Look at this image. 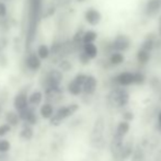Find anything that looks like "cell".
<instances>
[{"label":"cell","instance_id":"6da1fadb","mask_svg":"<svg viewBox=\"0 0 161 161\" xmlns=\"http://www.w3.org/2000/svg\"><path fill=\"white\" fill-rule=\"evenodd\" d=\"M43 1L44 0H28V19H26V32H25V48L31 49L35 35L37 32V26L42 19Z\"/></svg>","mask_w":161,"mask_h":161},{"label":"cell","instance_id":"7a4b0ae2","mask_svg":"<svg viewBox=\"0 0 161 161\" xmlns=\"http://www.w3.org/2000/svg\"><path fill=\"white\" fill-rule=\"evenodd\" d=\"M103 133H104V121L102 117H99L97 119L96 124L93 126L91 133V144L93 147L96 148H101L104 145V137H103Z\"/></svg>","mask_w":161,"mask_h":161},{"label":"cell","instance_id":"3957f363","mask_svg":"<svg viewBox=\"0 0 161 161\" xmlns=\"http://www.w3.org/2000/svg\"><path fill=\"white\" fill-rule=\"evenodd\" d=\"M79 105L78 104H71L68 106H62L57 110V112L54 114V116H52L51 124L52 125H58L59 123H62L65 119L71 116L74 113H76V111H78Z\"/></svg>","mask_w":161,"mask_h":161},{"label":"cell","instance_id":"277c9868","mask_svg":"<svg viewBox=\"0 0 161 161\" xmlns=\"http://www.w3.org/2000/svg\"><path fill=\"white\" fill-rule=\"evenodd\" d=\"M63 81V72L59 69H51L45 75L44 88H55L59 87L60 82Z\"/></svg>","mask_w":161,"mask_h":161},{"label":"cell","instance_id":"5b68a950","mask_svg":"<svg viewBox=\"0 0 161 161\" xmlns=\"http://www.w3.org/2000/svg\"><path fill=\"white\" fill-rule=\"evenodd\" d=\"M108 100H110V102L113 104V105L122 108V106H124V105L127 104V102L129 100V96L125 90L115 89L110 93V96H108Z\"/></svg>","mask_w":161,"mask_h":161},{"label":"cell","instance_id":"8992f818","mask_svg":"<svg viewBox=\"0 0 161 161\" xmlns=\"http://www.w3.org/2000/svg\"><path fill=\"white\" fill-rule=\"evenodd\" d=\"M129 46H130V40L128 36L124 35V34L117 35L115 40L110 44V48L116 52H124L128 49Z\"/></svg>","mask_w":161,"mask_h":161},{"label":"cell","instance_id":"52a82bcc","mask_svg":"<svg viewBox=\"0 0 161 161\" xmlns=\"http://www.w3.org/2000/svg\"><path fill=\"white\" fill-rule=\"evenodd\" d=\"M26 68L31 71H37L41 67H42V59L36 55L35 52H30L26 55L25 60H24Z\"/></svg>","mask_w":161,"mask_h":161},{"label":"cell","instance_id":"ba28073f","mask_svg":"<svg viewBox=\"0 0 161 161\" xmlns=\"http://www.w3.org/2000/svg\"><path fill=\"white\" fill-rule=\"evenodd\" d=\"M85 20L87 21L88 24L92 26H96L101 22L102 20V14L94 8L88 9L85 12Z\"/></svg>","mask_w":161,"mask_h":161},{"label":"cell","instance_id":"9c48e42d","mask_svg":"<svg viewBox=\"0 0 161 161\" xmlns=\"http://www.w3.org/2000/svg\"><path fill=\"white\" fill-rule=\"evenodd\" d=\"M63 96V92L59 87L55 88H46L45 89V97L48 103H57L60 101Z\"/></svg>","mask_w":161,"mask_h":161},{"label":"cell","instance_id":"30bf717a","mask_svg":"<svg viewBox=\"0 0 161 161\" xmlns=\"http://www.w3.org/2000/svg\"><path fill=\"white\" fill-rule=\"evenodd\" d=\"M19 117L21 119H23V121H25L26 123L31 124V125H34L37 122V117H36V114L34 112V108H29V106L19 111Z\"/></svg>","mask_w":161,"mask_h":161},{"label":"cell","instance_id":"8fae6325","mask_svg":"<svg viewBox=\"0 0 161 161\" xmlns=\"http://www.w3.org/2000/svg\"><path fill=\"white\" fill-rule=\"evenodd\" d=\"M161 10V0H148L145 6V13L147 17H153Z\"/></svg>","mask_w":161,"mask_h":161},{"label":"cell","instance_id":"7c38bea8","mask_svg":"<svg viewBox=\"0 0 161 161\" xmlns=\"http://www.w3.org/2000/svg\"><path fill=\"white\" fill-rule=\"evenodd\" d=\"M97 81L96 79V77L93 76H87L85 82L82 85V91L87 94H92L97 89Z\"/></svg>","mask_w":161,"mask_h":161},{"label":"cell","instance_id":"4fadbf2b","mask_svg":"<svg viewBox=\"0 0 161 161\" xmlns=\"http://www.w3.org/2000/svg\"><path fill=\"white\" fill-rule=\"evenodd\" d=\"M123 147H124L123 136L116 134V135H115V137H114V139H113V142H112V146H111V150H112L113 155H114L115 157H116V156H119V153H121Z\"/></svg>","mask_w":161,"mask_h":161},{"label":"cell","instance_id":"5bb4252c","mask_svg":"<svg viewBox=\"0 0 161 161\" xmlns=\"http://www.w3.org/2000/svg\"><path fill=\"white\" fill-rule=\"evenodd\" d=\"M13 104H14V108H17L18 112H19V111H21V110H23L24 108H26V106H28V104H29L26 94L22 93V92L18 93L17 96H15V97H14V102H13Z\"/></svg>","mask_w":161,"mask_h":161},{"label":"cell","instance_id":"9a60e30c","mask_svg":"<svg viewBox=\"0 0 161 161\" xmlns=\"http://www.w3.org/2000/svg\"><path fill=\"white\" fill-rule=\"evenodd\" d=\"M116 82L122 86H128L134 83V74L131 72H122L116 77Z\"/></svg>","mask_w":161,"mask_h":161},{"label":"cell","instance_id":"2e32d148","mask_svg":"<svg viewBox=\"0 0 161 161\" xmlns=\"http://www.w3.org/2000/svg\"><path fill=\"white\" fill-rule=\"evenodd\" d=\"M82 49L88 56H89L90 59H94V58L97 56V47L94 43H87V44H82Z\"/></svg>","mask_w":161,"mask_h":161},{"label":"cell","instance_id":"e0dca14e","mask_svg":"<svg viewBox=\"0 0 161 161\" xmlns=\"http://www.w3.org/2000/svg\"><path fill=\"white\" fill-rule=\"evenodd\" d=\"M35 53L42 60L48 59L49 56H51V49H49V47L46 44H40L36 47Z\"/></svg>","mask_w":161,"mask_h":161},{"label":"cell","instance_id":"ac0fdd59","mask_svg":"<svg viewBox=\"0 0 161 161\" xmlns=\"http://www.w3.org/2000/svg\"><path fill=\"white\" fill-rule=\"evenodd\" d=\"M97 38V33L93 30L86 31L82 34V44H87V43H94Z\"/></svg>","mask_w":161,"mask_h":161},{"label":"cell","instance_id":"d6986e66","mask_svg":"<svg viewBox=\"0 0 161 161\" xmlns=\"http://www.w3.org/2000/svg\"><path fill=\"white\" fill-rule=\"evenodd\" d=\"M136 58H137V60L140 64H147V63L149 62V59H150V52L140 48L139 51L137 52Z\"/></svg>","mask_w":161,"mask_h":161},{"label":"cell","instance_id":"ffe728a7","mask_svg":"<svg viewBox=\"0 0 161 161\" xmlns=\"http://www.w3.org/2000/svg\"><path fill=\"white\" fill-rule=\"evenodd\" d=\"M68 91L72 96H79L82 92V86L77 83L75 80H71L69 82V85H68Z\"/></svg>","mask_w":161,"mask_h":161},{"label":"cell","instance_id":"44dd1931","mask_svg":"<svg viewBox=\"0 0 161 161\" xmlns=\"http://www.w3.org/2000/svg\"><path fill=\"white\" fill-rule=\"evenodd\" d=\"M6 121L10 126H17L18 124H19V121H20L19 114L15 113V112H12V111H10V112L7 113Z\"/></svg>","mask_w":161,"mask_h":161},{"label":"cell","instance_id":"7402d4cb","mask_svg":"<svg viewBox=\"0 0 161 161\" xmlns=\"http://www.w3.org/2000/svg\"><path fill=\"white\" fill-rule=\"evenodd\" d=\"M54 114V108H53V105L51 103H45L42 105L41 108V115H42L44 119H49L52 117Z\"/></svg>","mask_w":161,"mask_h":161},{"label":"cell","instance_id":"603a6c76","mask_svg":"<svg viewBox=\"0 0 161 161\" xmlns=\"http://www.w3.org/2000/svg\"><path fill=\"white\" fill-rule=\"evenodd\" d=\"M124 55L121 53V52H114L112 55L110 56V64L114 65V66H117V65H121L124 63Z\"/></svg>","mask_w":161,"mask_h":161},{"label":"cell","instance_id":"cb8c5ba5","mask_svg":"<svg viewBox=\"0 0 161 161\" xmlns=\"http://www.w3.org/2000/svg\"><path fill=\"white\" fill-rule=\"evenodd\" d=\"M43 100V94L41 91H34L33 93H31V96L29 97L28 101L29 103L33 104V105H37L42 102Z\"/></svg>","mask_w":161,"mask_h":161},{"label":"cell","instance_id":"d4e9b609","mask_svg":"<svg viewBox=\"0 0 161 161\" xmlns=\"http://www.w3.org/2000/svg\"><path fill=\"white\" fill-rule=\"evenodd\" d=\"M153 47H155V38L149 37V36L145 38V41L142 44V48L146 49V51H148V52H151L153 49Z\"/></svg>","mask_w":161,"mask_h":161},{"label":"cell","instance_id":"484cf974","mask_svg":"<svg viewBox=\"0 0 161 161\" xmlns=\"http://www.w3.org/2000/svg\"><path fill=\"white\" fill-rule=\"evenodd\" d=\"M71 1L72 0H51L49 3L55 7L56 9H63L69 6V4L71 3Z\"/></svg>","mask_w":161,"mask_h":161},{"label":"cell","instance_id":"4316f807","mask_svg":"<svg viewBox=\"0 0 161 161\" xmlns=\"http://www.w3.org/2000/svg\"><path fill=\"white\" fill-rule=\"evenodd\" d=\"M71 68H72L71 63H70L69 60L65 59V58H62V59L58 62V69H59L60 71H69V70H71Z\"/></svg>","mask_w":161,"mask_h":161},{"label":"cell","instance_id":"83f0119b","mask_svg":"<svg viewBox=\"0 0 161 161\" xmlns=\"http://www.w3.org/2000/svg\"><path fill=\"white\" fill-rule=\"evenodd\" d=\"M20 135H21V137L23 139H31L33 137V129L30 126H24Z\"/></svg>","mask_w":161,"mask_h":161},{"label":"cell","instance_id":"f1b7e54d","mask_svg":"<svg viewBox=\"0 0 161 161\" xmlns=\"http://www.w3.org/2000/svg\"><path fill=\"white\" fill-rule=\"evenodd\" d=\"M128 129H129L128 124L126 123V122H122V123H119V126H117L116 134H119V135H121V136H124L128 131Z\"/></svg>","mask_w":161,"mask_h":161},{"label":"cell","instance_id":"f546056e","mask_svg":"<svg viewBox=\"0 0 161 161\" xmlns=\"http://www.w3.org/2000/svg\"><path fill=\"white\" fill-rule=\"evenodd\" d=\"M145 82V76L142 72H136L134 74V83H137V85H142Z\"/></svg>","mask_w":161,"mask_h":161},{"label":"cell","instance_id":"4dcf8cb0","mask_svg":"<svg viewBox=\"0 0 161 161\" xmlns=\"http://www.w3.org/2000/svg\"><path fill=\"white\" fill-rule=\"evenodd\" d=\"M90 60H91V59L89 58V56H88L83 51H81L80 53H79V62H80L81 64L88 65L90 63Z\"/></svg>","mask_w":161,"mask_h":161},{"label":"cell","instance_id":"1f68e13d","mask_svg":"<svg viewBox=\"0 0 161 161\" xmlns=\"http://www.w3.org/2000/svg\"><path fill=\"white\" fill-rule=\"evenodd\" d=\"M10 149V142L8 140H0V153H7Z\"/></svg>","mask_w":161,"mask_h":161},{"label":"cell","instance_id":"d6a6232c","mask_svg":"<svg viewBox=\"0 0 161 161\" xmlns=\"http://www.w3.org/2000/svg\"><path fill=\"white\" fill-rule=\"evenodd\" d=\"M8 44H9L8 37H6V36H0V53L3 52V49L7 48Z\"/></svg>","mask_w":161,"mask_h":161},{"label":"cell","instance_id":"836d02e7","mask_svg":"<svg viewBox=\"0 0 161 161\" xmlns=\"http://www.w3.org/2000/svg\"><path fill=\"white\" fill-rule=\"evenodd\" d=\"M7 13H8V8L6 6V2L0 1V18L7 17Z\"/></svg>","mask_w":161,"mask_h":161},{"label":"cell","instance_id":"e575fe53","mask_svg":"<svg viewBox=\"0 0 161 161\" xmlns=\"http://www.w3.org/2000/svg\"><path fill=\"white\" fill-rule=\"evenodd\" d=\"M86 78H87V75H85V74H78L74 78V80L76 81L77 83H79L80 86H82L83 82H85V80H86Z\"/></svg>","mask_w":161,"mask_h":161},{"label":"cell","instance_id":"d590c367","mask_svg":"<svg viewBox=\"0 0 161 161\" xmlns=\"http://www.w3.org/2000/svg\"><path fill=\"white\" fill-rule=\"evenodd\" d=\"M11 130V126L9 124H3L0 126V136H4Z\"/></svg>","mask_w":161,"mask_h":161},{"label":"cell","instance_id":"8d00e7d4","mask_svg":"<svg viewBox=\"0 0 161 161\" xmlns=\"http://www.w3.org/2000/svg\"><path fill=\"white\" fill-rule=\"evenodd\" d=\"M7 65V57L3 54V52L0 53V66H6Z\"/></svg>","mask_w":161,"mask_h":161},{"label":"cell","instance_id":"74e56055","mask_svg":"<svg viewBox=\"0 0 161 161\" xmlns=\"http://www.w3.org/2000/svg\"><path fill=\"white\" fill-rule=\"evenodd\" d=\"M0 161H9V157L7 153H0Z\"/></svg>","mask_w":161,"mask_h":161},{"label":"cell","instance_id":"f35d334b","mask_svg":"<svg viewBox=\"0 0 161 161\" xmlns=\"http://www.w3.org/2000/svg\"><path fill=\"white\" fill-rule=\"evenodd\" d=\"M133 117H134V115L131 114L130 112H127L124 114V119H126V121H130V119H133Z\"/></svg>","mask_w":161,"mask_h":161},{"label":"cell","instance_id":"ab89813d","mask_svg":"<svg viewBox=\"0 0 161 161\" xmlns=\"http://www.w3.org/2000/svg\"><path fill=\"white\" fill-rule=\"evenodd\" d=\"M159 34H160V36H161V24H159Z\"/></svg>","mask_w":161,"mask_h":161},{"label":"cell","instance_id":"60d3db41","mask_svg":"<svg viewBox=\"0 0 161 161\" xmlns=\"http://www.w3.org/2000/svg\"><path fill=\"white\" fill-rule=\"evenodd\" d=\"M159 122H160V126H161V112H160V114H159Z\"/></svg>","mask_w":161,"mask_h":161},{"label":"cell","instance_id":"b9f144b4","mask_svg":"<svg viewBox=\"0 0 161 161\" xmlns=\"http://www.w3.org/2000/svg\"><path fill=\"white\" fill-rule=\"evenodd\" d=\"M78 2H83V1H86V0H77Z\"/></svg>","mask_w":161,"mask_h":161},{"label":"cell","instance_id":"7bdbcfd3","mask_svg":"<svg viewBox=\"0 0 161 161\" xmlns=\"http://www.w3.org/2000/svg\"><path fill=\"white\" fill-rule=\"evenodd\" d=\"M0 1H3V2H6V1H11V0H0Z\"/></svg>","mask_w":161,"mask_h":161},{"label":"cell","instance_id":"ee69618b","mask_svg":"<svg viewBox=\"0 0 161 161\" xmlns=\"http://www.w3.org/2000/svg\"><path fill=\"white\" fill-rule=\"evenodd\" d=\"M1 112H2V108H1V105H0V114H1Z\"/></svg>","mask_w":161,"mask_h":161},{"label":"cell","instance_id":"f6af8a7d","mask_svg":"<svg viewBox=\"0 0 161 161\" xmlns=\"http://www.w3.org/2000/svg\"><path fill=\"white\" fill-rule=\"evenodd\" d=\"M159 24H161V17H160V20H159Z\"/></svg>","mask_w":161,"mask_h":161}]
</instances>
